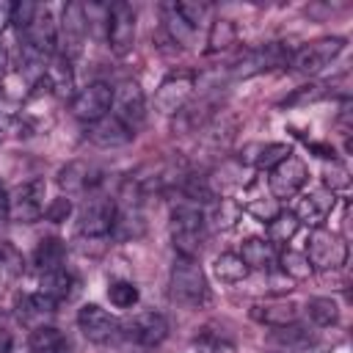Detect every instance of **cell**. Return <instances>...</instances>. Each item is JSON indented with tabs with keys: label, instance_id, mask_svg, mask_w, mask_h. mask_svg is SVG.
<instances>
[{
	"label": "cell",
	"instance_id": "cell-17",
	"mask_svg": "<svg viewBox=\"0 0 353 353\" xmlns=\"http://www.w3.org/2000/svg\"><path fill=\"white\" fill-rule=\"evenodd\" d=\"M334 207H336V196L331 190L320 188V190H309L306 196H301V201H298V207H295L292 215L298 218V223H306L312 229H320L323 221L334 212Z\"/></svg>",
	"mask_w": 353,
	"mask_h": 353
},
{
	"label": "cell",
	"instance_id": "cell-43",
	"mask_svg": "<svg viewBox=\"0 0 353 353\" xmlns=\"http://www.w3.org/2000/svg\"><path fill=\"white\" fill-rule=\"evenodd\" d=\"M69 212H72V201H69L66 196L55 199V201H52V204H47V210H44V215H47L50 221H55V223L66 221V218H69Z\"/></svg>",
	"mask_w": 353,
	"mask_h": 353
},
{
	"label": "cell",
	"instance_id": "cell-29",
	"mask_svg": "<svg viewBox=\"0 0 353 353\" xmlns=\"http://www.w3.org/2000/svg\"><path fill=\"white\" fill-rule=\"evenodd\" d=\"M63 256H66V245L61 237H44L36 251H33V265L47 273V270H55V268H63Z\"/></svg>",
	"mask_w": 353,
	"mask_h": 353
},
{
	"label": "cell",
	"instance_id": "cell-31",
	"mask_svg": "<svg viewBox=\"0 0 353 353\" xmlns=\"http://www.w3.org/2000/svg\"><path fill=\"white\" fill-rule=\"evenodd\" d=\"M237 41V28L232 19H212L210 30H207V52H221L229 50Z\"/></svg>",
	"mask_w": 353,
	"mask_h": 353
},
{
	"label": "cell",
	"instance_id": "cell-21",
	"mask_svg": "<svg viewBox=\"0 0 353 353\" xmlns=\"http://www.w3.org/2000/svg\"><path fill=\"white\" fill-rule=\"evenodd\" d=\"M77 290V279L66 270V268H55V270H47L41 273L39 279V292L47 295L52 303H61V301H69Z\"/></svg>",
	"mask_w": 353,
	"mask_h": 353
},
{
	"label": "cell",
	"instance_id": "cell-39",
	"mask_svg": "<svg viewBox=\"0 0 353 353\" xmlns=\"http://www.w3.org/2000/svg\"><path fill=\"white\" fill-rule=\"evenodd\" d=\"M320 97H325V85H317V83H309V85H301L295 88L281 105H306V102H317Z\"/></svg>",
	"mask_w": 353,
	"mask_h": 353
},
{
	"label": "cell",
	"instance_id": "cell-18",
	"mask_svg": "<svg viewBox=\"0 0 353 353\" xmlns=\"http://www.w3.org/2000/svg\"><path fill=\"white\" fill-rule=\"evenodd\" d=\"M132 130L121 121V119H116L113 113L110 116H102L99 121H94V124H88V141L94 143V146H99V149H119V146H127L130 141H132Z\"/></svg>",
	"mask_w": 353,
	"mask_h": 353
},
{
	"label": "cell",
	"instance_id": "cell-15",
	"mask_svg": "<svg viewBox=\"0 0 353 353\" xmlns=\"http://www.w3.org/2000/svg\"><path fill=\"white\" fill-rule=\"evenodd\" d=\"M290 58V52L284 50L281 41H270V44H262V47H254L248 50L232 69L234 77H254V74H262L279 63H284Z\"/></svg>",
	"mask_w": 353,
	"mask_h": 353
},
{
	"label": "cell",
	"instance_id": "cell-24",
	"mask_svg": "<svg viewBox=\"0 0 353 353\" xmlns=\"http://www.w3.org/2000/svg\"><path fill=\"white\" fill-rule=\"evenodd\" d=\"M163 22H165V30H168V36H171L174 44H179V47H185V50L196 47V36H199V30H196V28L176 11V8H174V3L163 8Z\"/></svg>",
	"mask_w": 353,
	"mask_h": 353
},
{
	"label": "cell",
	"instance_id": "cell-37",
	"mask_svg": "<svg viewBox=\"0 0 353 353\" xmlns=\"http://www.w3.org/2000/svg\"><path fill=\"white\" fill-rule=\"evenodd\" d=\"M323 185H325V190H331L334 196H336V193H347V188H350V171H347V165H342L339 160H331V163L323 168Z\"/></svg>",
	"mask_w": 353,
	"mask_h": 353
},
{
	"label": "cell",
	"instance_id": "cell-20",
	"mask_svg": "<svg viewBox=\"0 0 353 353\" xmlns=\"http://www.w3.org/2000/svg\"><path fill=\"white\" fill-rule=\"evenodd\" d=\"M290 146L287 143H276V141H268V143H248L240 154V163L243 165H251V168H259V171H270L273 165H279L284 157H290Z\"/></svg>",
	"mask_w": 353,
	"mask_h": 353
},
{
	"label": "cell",
	"instance_id": "cell-6",
	"mask_svg": "<svg viewBox=\"0 0 353 353\" xmlns=\"http://www.w3.org/2000/svg\"><path fill=\"white\" fill-rule=\"evenodd\" d=\"M22 33H25V41H28L25 50L36 61L50 58L58 50V22H55V17H52L50 8H41L39 6L36 14H33V19H30V25Z\"/></svg>",
	"mask_w": 353,
	"mask_h": 353
},
{
	"label": "cell",
	"instance_id": "cell-40",
	"mask_svg": "<svg viewBox=\"0 0 353 353\" xmlns=\"http://www.w3.org/2000/svg\"><path fill=\"white\" fill-rule=\"evenodd\" d=\"M0 268L6 273H11V276L22 270V256L11 243H0Z\"/></svg>",
	"mask_w": 353,
	"mask_h": 353
},
{
	"label": "cell",
	"instance_id": "cell-25",
	"mask_svg": "<svg viewBox=\"0 0 353 353\" xmlns=\"http://www.w3.org/2000/svg\"><path fill=\"white\" fill-rule=\"evenodd\" d=\"M28 347L33 353H69V342L55 325H36L28 336Z\"/></svg>",
	"mask_w": 353,
	"mask_h": 353
},
{
	"label": "cell",
	"instance_id": "cell-13",
	"mask_svg": "<svg viewBox=\"0 0 353 353\" xmlns=\"http://www.w3.org/2000/svg\"><path fill=\"white\" fill-rule=\"evenodd\" d=\"M190 94H193V74L188 72L168 74L154 91V110L163 116H174L188 105Z\"/></svg>",
	"mask_w": 353,
	"mask_h": 353
},
{
	"label": "cell",
	"instance_id": "cell-41",
	"mask_svg": "<svg viewBox=\"0 0 353 353\" xmlns=\"http://www.w3.org/2000/svg\"><path fill=\"white\" fill-rule=\"evenodd\" d=\"M174 8L199 30V25L204 22V17H207V6L204 3H174Z\"/></svg>",
	"mask_w": 353,
	"mask_h": 353
},
{
	"label": "cell",
	"instance_id": "cell-10",
	"mask_svg": "<svg viewBox=\"0 0 353 353\" xmlns=\"http://www.w3.org/2000/svg\"><path fill=\"white\" fill-rule=\"evenodd\" d=\"M309 179V171H306V163L295 154L284 157L279 165L270 168V176H268V188H270V196L276 201L281 199H292Z\"/></svg>",
	"mask_w": 353,
	"mask_h": 353
},
{
	"label": "cell",
	"instance_id": "cell-7",
	"mask_svg": "<svg viewBox=\"0 0 353 353\" xmlns=\"http://www.w3.org/2000/svg\"><path fill=\"white\" fill-rule=\"evenodd\" d=\"M108 47L113 55H127L135 44V30H138V17L135 8L124 0L113 3L108 8Z\"/></svg>",
	"mask_w": 353,
	"mask_h": 353
},
{
	"label": "cell",
	"instance_id": "cell-16",
	"mask_svg": "<svg viewBox=\"0 0 353 353\" xmlns=\"http://www.w3.org/2000/svg\"><path fill=\"white\" fill-rule=\"evenodd\" d=\"M127 339H132L141 347H157L168 336V320L160 312H141L127 323Z\"/></svg>",
	"mask_w": 353,
	"mask_h": 353
},
{
	"label": "cell",
	"instance_id": "cell-14",
	"mask_svg": "<svg viewBox=\"0 0 353 353\" xmlns=\"http://www.w3.org/2000/svg\"><path fill=\"white\" fill-rule=\"evenodd\" d=\"M113 116L121 119L132 132H135V127L143 124V119H146V97H143V88L135 80H124L113 91Z\"/></svg>",
	"mask_w": 353,
	"mask_h": 353
},
{
	"label": "cell",
	"instance_id": "cell-27",
	"mask_svg": "<svg viewBox=\"0 0 353 353\" xmlns=\"http://www.w3.org/2000/svg\"><path fill=\"white\" fill-rule=\"evenodd\" d=\"M268 345L270 347H276V350H290V353H301V350H306L309 345H312V334L306 331V328H298L295 323L292 325H284V328H276L273 331V336L268 339Z\"/></svg>",
	"mask_w": 353,
	"mask_h": 353
},
{
	"label": "cell",
	"instance_id": "cell-26",
	"mask_svg": "<svg viewBox=\"0 0 353 353\" xmlns=\"http://www.w3.org/2000/svg\"><path fill=\"white\" fill-rule=\"evenodd\" d=\"M237 201H240V207H243L248 215H254L259 223H270V221L281 212V204H279L273 196L254 193L251 188H245V196H243V199H237Z\"/></svg>",
	"mask_w": 353,
	"mask_h": 353
},
{
	"label": "cell",
	"instance_id": "cell-3",
	"mask_svg": "<svg viewBox=\"0 0 353 353\" xmlns=\"http://www.w3.org/2000/svg\"><path fill=\"white\" fill-rule=\"evenodd\" d=\"M342 50H345L342 36H325V39H317V41H309V44L292 50L287 63L301 74H317L325 66H331L342 55Z\"/></svg>",
	"mask_w": 353,
	"mask_h": 353
},
{
	"label": "cell",
	"instance_id": "cell-32",
	"mask_svg": "<svg viewBox=\"0 0 353 353\" xmlns=\"http://www.w3.org/2000/svg\"><path fill=\"white\" fill-rule=\"evenodd\" d=\"M306 314L314 325L320 328H331L339 323V303L334 298H312L306 303Z\"/></svg>",
	"mask_w": 353,
	"mask_h": 353
},
{
	"label": "cell",
	"instance_id": "cell-1",
	"mask_svg": "<svg viewBox=\"0 0 353 353\" xmlns=\"http://www.w3.org/2000/svg\"><path fill=\"white\" fill-rule=\"evenodd\" d=\"M168 232H171V243H174L176 256L196 259L201 254V245H204V237H207L204 212L196 204H176L171 210Z\"/></svg>",
	"mask_w": 353,
	"mask_h": 353
},
{
	"label": "cell",
	"instance_id": "cell-36",
	"mask_svg": "<svg viewBox=\"0 0 353 353\" xmlns=\"http://www.w3.org/2000/svg\"><path fill=\"white\" fill-rule=\"evenodd\" d=\"M108 301L116 306V309H132L138 301H141V292L135 287V281H127V279H119L108 287Z\"/></svg>",
	"mask_w": 353,
	"mask_h": 353
},
{
	"label": "cell",
	"instance_id": "cell-22",
	"mask_svg": "<svg viewBox=\"0 0 353 353\" xmlns=\"http://www.w3.org/2000/svg\"><path fill=\"white\" fill-rule=\"evenodd\" d=\"M240 259L248 270H270L276 265V245L265 237H248L240 245Z\"/></svg>",
	"mask_w": 353,
	"mask_h": 353
},
{
	"label": "cell",
	"instance_id": "cell-2",
	"mask_svg": "<svg viewBox=\"0 0 353 353\" xmlns=\"http://www.w3.org/2000/svg\"><path fill=\"white\" fill-rule=\"evenodd\" d=\"M168 287H171V298L185 303V306H201L210 298V287H207V276L201 270V265L190 256H176L171 265V276H168Z\"/></svg>",
	"mask_w": 353,
	"mask_h": 353
},
{
	"label": "cell",
	"instance_id": "cell-33",
	"mask_svg": "<svg viewBox=\"0 0 353 353\" xmlns=\"http://www.w3.org/2000/svg\"><path fill=\"white\" fill-rule=\"evenodd\" d=\"M298 229H301V223H298V218L292 215V212H279L270 223H268V240L273 243V245H287L295 234H298Z\"/></svg>",
	"mask_w": 353,
	"mask_h": 353
},
{
	"label": "cell",
	"instance_id": "cell-12",
	"mask_svg": "<svg viewBox=\"0 0 353 353\" xmlns=\"http://www.w3.org/2000/svg\"><path fill=\"white\" fill-rule=\"evenodd\" d=\"M77 325H80L83 336H85L88 342H94V345H108V342H113V339L119 336V320H116L108 309H102L99 303H85V306H80V312H77Z\"/></svg>",
	"mask_w": 353,
	"mask_h": 353
},
{
	"label": "cell",
	"instance_id": "cell-30",
	"mask_svg": "<svg viewBox=\"0 0 353 353\" xmlns=\"http://www.w3.org/2000/svg\"><path fill=\"white\" fill-rule=\"evenodd\" d=\"M212 273H215V279H218L221 284H240V281L248 276V268H245V262L240 259V254L223 251V254L215 256Z\"/></svg>",
	"mask_w": 353,
	"mask_h": 353
},
{
	"label": "cell",
	"instance_id": "cell-42",
	"mask_svg": "<svg viewBox=\"0 0 353 353\" xmlns=\"http://www.w3.org/2000/svg\"><path fill=\"white\" fill-rule=\"evenodd\" d=\"M36 8H39V6H33V3H11V25L19 28V30H25V28L30 25Z\"/></svg>",
	"mask_w": 353,
	"mask_h": 353
},
{
	"label": "cell",
	"instance_id": "cell-11",
	"mask_svg": "<svg viewBox=\"0 0 353 353\" xmlns=\"http://www.w3.org/2000/svg\"><path fill=\"white\" fill-rule=\"evenodd\" d=\"M85 30H88V22H85V8L80 3H69L63 8V17L58 22V47H61V58L72 61L83 41H85Z\"/></svg>",
	"mask_w": 353,
	"mask_h": 353
},
{
	"label": "cell",
	"instance_id": "cell-23",
	"mask_svg": "<svg viewBox=\"0 0 353 353\" xmlns=\"http://www.w3.org/2000/svg\"><path fill=\"white\" fill-rule=\"evenodd\" d=\"M240 215H243L240 201L232 199V196H221V199L212 201V207H210V212L204 215V221H207V226H212L215 232H229V229L237 226Z\"/></svg>",
	"mask_w": 353,
	"mask_h": 353
},
{
	"label": "cell",
	"instance_id": "cell-38",
	"mask_svg": "<svg viewBox=\"0 0 353 353\" xmlns=\"http://www.w3.org/2000/svg\"><path fill=\"white\" fill-rule=\"evenodd\" d=\"M196 345L199 350L204 353H223V350H232V339H226L223 334H215L210 328H204L199 336H196Z\"/></svg>",
	"mask_w": 353,
	"mask_h": 353
},
{
	"label": "cell",
	"instance_id": "cell-9",
	"mask_svg": "<svg viewBox=\"0 0 353 353\" xmlns=\"http://www.w3.org/2000/svg\"><path fill=\"white\" fill-rule=\"evenodd\" d=\"M116 215H119V210H116V204L110 199H102V196L88 199L83 204L80 215H77V232L83 237H88V240L108 237L113 232V226H116Z\"/></svg>",
	"mask_w": 353,
	"mask_h": 353
},
{
	"label": "cell",
	"instance_id": "cell-4",
	"mask_svg": "<svg viewBox=\"0 0 353 353\" xmlns=\"http://www.w3.org/2000/svg\"><path fill=\"white\" fill-rule=\"evenodd\" d=\"M306 259L312 270H339L347 262V240L331 229H314L306 243Z\"/></svg>",
	"mask_w": 353,
	"mask_h": 353
},
{
	"label": "cell",
	"instance_id": "cell-28",
	"mask_svg": "<svg viewBox=\"0 0 353 353\" xmlns=\"http://www.w3.org/2000/svg\"><path fill=\"white\" fill-rule=\"evenodd\" d=\"M91 182H94V179H91V168H88L85 163H80V160H72V163H66V165L58 171V185H61V190H63L66 196L83 193Z\"/></svg>",
	"mask_w": 353,
	"mask_h": 353
},
{
	"label": "cell",
	"instance_id": "cell-44",
	"mask_svg": "<svg viewBox=\"0 0 353 353\" xmlns=\"http://www.w3.org/2000/svg\"><path fill=\"white\" fill-rule=\"evenodd\" d=\"M8 218V193H6V188L0 185V223Z\"/></svg>",
	"mask_w": 353,
	"mask_h": 353
},
{
	"label": "cell",
	"instance_id": "cell-19",
	"mask_svg": "<svg viewBox=\"0 0 353 353\" xmlns=\"http://www.w3.org/2000/svg\"><path fill=\"white\" fill-rule=\"evenodd\" d=\"M301 309L295 301H287V298H273V301H262V303H254L251 306V317L262 325H270V328H284V325H292L298 320Z\"/></svg>",
	"mask_w": 353,
	"mask_h": 353
},
{
	"label": "cell",
	"instance_id": "cell-35",
	"mask_svg": "<svg viewBox=\"0 0 353 353\" xmlns=\"http://www.w3.org/2000/svg\"><path fill=\"white\" fill-rule=\"evenodd\" d=\"M17 306H19V317H44V314H52L58 303H52L47 295H41V292L36 290V292L19 295Z\"/></svg>",
	"mask_w": 353,
	"mask_h": 353
},
{
	"label": "cell",
	"instance_id": "cell-34",
	"mask_svg": "<svg viewBox=\"0 0 353 353\" xmlns=\"http://www.w3.org/2000/svg\"><path fill=\"white\" fill-rule=\"evenodd\" d=\"M279 268H281V273H284L287 279H292V281H303V279L312 276V265H309V259H306L303 251L284 248V251L279 254Z\"/></svg>",
	"mask_w": 353,
	"mask_h": 353
},
{
	"label": "cell",
	"instance_id": "cell-8",
	"mask_svg": "<svg viewBox=\"0 0 353 353\" xmlns=\"http://www.w3.org/2000/svg\"><path fill=\"white\" fill-rule=\"evenodd\" d=\"M110 105H113V88H110V83L94 80V83L83 85L72 97V116L80 119V121H85V124H94L102 116H108Z\"/></svg>",
	"mask_w": 353,
	"mask_h": 353
},
{
	"label": "cell",
	"instance_id": "cell-5",
	"mask_svg": "<svg viewBox=\"0 0 353 353\" xmlns=\"http://www.w3.org/2000/svg\"><path fill=\"white\" fill-rule=\"evenodd\" d=\"M47 210V185L44 179H28L8 196V218L17 223H36Z\"/></svg>",
	"mask_w": 353,
	"mask_h": 353
}]
</instances>
